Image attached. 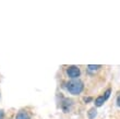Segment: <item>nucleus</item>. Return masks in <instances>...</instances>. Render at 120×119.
<instances>
[{
	"mask_svg": "<svg viewBox=\"0 0 120 119\" xmlns=\"http://www.w3.org/2000/svg\"><path fill=\"white\" fill-rule=\"evenodd\" d=\"M110 92H111V90H110V88H108L107 91L105 92V95H104V97H105V100H108V97L110 96Z\"/></svg>",
	"mask_w": 120,
	"mask_h": 119,
	"instance_id": "6e6552de",
	"label": "nucleus"
},
{
	"mask_svg": "<svg viewBox=\"0 0 120 119\" xmlns=\"http://www.w3.org/2000/svg\"><path fill=\"white\" fill-rule=\"evenodd\" d=\"M117 105H118V106L120 107V95H119V96L117 97Z\"/></svg>",
	"mask_w": 120,
	"mask_h": 119,
	"instance_id": "9d476101",
	"label": "nucleus"
},
{
	"mask_svg": "<svg viewBox=\"0 0 120 119\" xmlns=\"http://www.w3.org/2000/svg\"><path fill=\"white\" fill-rule=\"evenodd\" d=\"M72 100H69V98H64L62 100V103H61V108L64 113H69L70 110H71V107H72Z\"/></svg>",
	"mask_w": 120,
	"mask_h": 119,
	"instance_id": "7ed1b4c3",
	"label": "nucleus"
},
{
	"mask_svg": "<svg viewBox=\"0 0 120 119\" xmlns=\"http://www.w3.org/2000/svg\"><path fill=\"white\" fill-rule=\"evenodd\" d=\"M67 74L72 80L73 79H79V77L81 75V70L76 66H70L67 68Z\"/></svg>",
	"mask_w": 120,
	"mask_h": 119,
	"instance_id": "f03ea898",
	"label": "nucleus"
},
{
	"mask_svg": "<svg viewBox=\"0 0 120 119\" xmlns=\"http://www.w3.org/2000/svg\"><path fill=\"white\" fill-rule=\"evenodd\" d=\"M91 100H92V97H85V98H84V102H85V103H89Z\"/></svg>",
	"mask_w": 120,
	"mask_h": 119,
	"instance_id": "1a4fd4ad",
	"label": "nucleus"
},
{
	"mask_svg": "<svg viewBox=\"0 0 120 119\" xmlns=\"http://www.w3.org/2000/svg\"><path fill=\"white\" fill-rule=\"evenodd\" d=\"M15 119H31V118H30V115L26 113L25 110H21V111H19V114L16 115Z\"/></svg>",
	"mask_w": 120,
	"mask_h": 119,
	"instance_id": "20e7f679",
	"label": "nucleus"
},
{
	"mask_svg": "<svg viewBox=\"0 0 120 119\" xmlns=\"http://www.w3.org/2000/svg\"><path fill=\"white\" fill-rule=\"evenodd\" d=\"M101 66H99V65H96V66H93V65H89L87 66V69L90 70V71H96V70L101 69Z\"/></svg>",
	"mask_w": 120,
	"mask_h": 119,
	"instance_id": "0eeeda50",
	"label": "nucleus"
},
{
	"mask_svg": "<svg viewBox=\"0 0 120 119\" xmlns=\"http://www.w3.org/2000/svg\"><path fill=\"white\" fill-rule=\"evenodd\" d=\"M83 88H84V84L80 79H73V80H71V81L67 83V90L69 91L70 94L72 95L81 94Z\"/></svg>",
	"mask_w": 120,
	"mask_h": 119,
	"instance_id": "f257e3e1",
	"label": "nucleus"
},
{
	"mask_svg": "<svg viewBox=\"0 0 120 119\" xmlns=\"http://www.w3.org/2000/svg\"><path fill=\"white\" fill-rule=\"evenodd\" d=\"M96 115H97V110H96V108H91V109L87 111V116H89V119H94L95 117H96Z\"/></svg>",
	"mask_w": 120,
	"mask_h": 119,
	"instance_id": "423d86ee",
	"label": "nucleus"
},
{
	"mask_svg": "<svg viewBox=\"0 0 120 119\" xmlns=\"http://www.w3.org/2000/svg\"><path fill=\"white\" fill-rule=\"evenodd\" d=\"M106 102V100H105V97H104V95H101V96H98L96 100H95V105L97 107H101V106H103V104Z\"/></svg>",
	"mask_w": 120,
	"mask_h": 119,
	"instance_id": "39448f33",
	"label": "nucleus"
}]
</instances>
